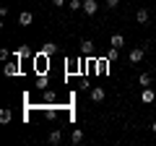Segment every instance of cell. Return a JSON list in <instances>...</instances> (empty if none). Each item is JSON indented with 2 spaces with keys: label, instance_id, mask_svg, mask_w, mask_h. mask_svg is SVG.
<instances>
[{
  "label": "cell",
  "instance_id": "obj_1",
  "mask_svg": "<svg viewBox=\"0 0 156 146\" xmlns=\"http://www.w3.org/2000/svg\"><path fill=\"white\" fill-rule=\"evenodd\" d=\"M47 52H39V55H34V71L37 73H47Z\"/></svg>",
  "mask_w": 156,
  "mask_h": 146
},
{
  "label": "cell",
  "instance_id": "obj_2",
  "mask_svg": "<svg viewBox=\"0 0 156 146\" xmlns=\"http://www.w3.org/2000/svg\"><path fill=\"white\" fill-rule=\"evenodd\" d=\"M154 99H156V91L151 89V86H143V89H140V102H143V104H151Z\"/></svg>",
  "mask_w": 156,
  "mask_h": 146
},
{
  "label": "cell",
  "instance_id": "obj_3",
  "mask_svg": "<svg viewBox=\"0 0 156 146\" xmlns=\"http://www.w3.org/2000/svg\"><path fill=\"white\" fill-rule=\"evenodd\" d=\"M81 11L86 13V16H94L96 11H99V0H83V8Z\"/></svg>",
  "mask_w": 156,
  "mask_h": 146
},
{
  "label": "cell",
  "instance_id": "obj_4",
  "mask_svg": "<svg viewBox=\"0 0 156 146\" xmlns=\"http://www.w3.org/2000/svg\"><path fill=\"white\" fill-rule=\"evenodd\" d=\"M3 73H5V76H18V73H21V68H18V57L13 63H8V65L3 68Z\"/></svg>",
  "mask_w": 156,
  "mask_h": 146
},
{
  "label": "cell",
  "instance_id": "obj_5",
  "mask_svg": "<svg viewBox=\"0 0 156 146\" xmlns=\"http://www.w3.org/2000/svg\"><path fill=\"white\" fill-rule=\"evenodd\" d=\"M146 57V47H135V50H130V63H140Z\"/></svg>",
  "mask_w": 156,
  "mask_h": 146
},
{
  "label": "cell",
  "instance_id": "obj_6",
  "mask_svg": "<svg viewBox=\"0 0 156 146\" xmlns=\"http://www.w3.org/2000/svg\"><path fill=\"white\" fill-rule=\"evenodd\" d=\"M104 89H101V86H94V89H91V99L94 102H104Z\"/></svg>",
  "mask_w": 156,
  "mask_h": 146
},
{
  "label": "cell",
  "instance_id": "obj_7",
  "mask_svg": "<svg viewBox=\"0 0 156 146\" xmlns=\"http://www.w3.org/2000/svg\"><path fill=\"white\" fill-rule=\"evenodd\" d=\"M81 52H83V55H94V42L83 39V42H81Z\"/></svg>",
  "mask_w": 156,
  "mask_h": 146
},
{
  "label": "cell",
  "instance_id": "obj_8",
  "mask_svg": "<svg viewBox=\"0 0 156 146\" xmlns=\"http://www.w3.org/2000/svg\"><path fill=\"white\" fill-rule=\"evenodd\" d=\"M109 45H112V47H120V50H122V45H125V37H122V34H112Z\"/></svg>",
  "mask_w": 156,
  "mask_h": 146
},
{
  "label": "cell",
  "instance_id": "obj_9",
  "mask_svg": "<svg viewBox=\"0 0 156 146\" xmlns=\"http://www.w3.org/2000/svg\"><path fill=\"white\" fill-rule=\"evenodd\" d=\"M135 21H138V24H148V11H146V8H138V13H135Z\"/></svg>",
  "mask_w": 156,
  "mask_h": 146
},
{
  "label": "cell",
  "instance_id": "obj_10",
  "mask_svg": "<svg viewBox=\"0 0 156 146\" xmlns=\"http://www.w3.org/2000/svg\"><path fill=\"white\" fill-rule=\"evenodd\" d=\"M42 91H44V94H42V99H44L47 104H52V102L57 99V94H55V91H52V89H42Z\"/></svg>",
  "mask_w": 156,
  "mask_h": 146
},
{
  "label": "cell",
  "instance_id": "obj_11",
  "mask_svg": "<svg viewBox=\"0 0 156 146\" xmlns=\"http://www.w3.org/2000/svg\"><path fill=\"white\" fill-rule=\"evenodd\" d=\"M31 18H34L31 13H29V11H23L21 16H18V24H21V26H29V24H31Z\"/></svg>",
  "mask_w": 156,
  "mask_h": 146
},
{
  "label": "cell",
  "instance_id": "obj_12",
  "mask_svg": "<svg viewBox=\"0 0 156 146\" xmlns=\"http://www.w3.org/2000/svg\"><path fill=\"white\" fill-rule=\"evenodd\" d=\"M109 63H112L109 57H101V60L96 63V71H99V73H107V65H109Z\"/></svg>",
  "mask_w": 156,
  "mask_h": 146
},
{
  "label": "cell",
  "instance_id": "obj_13",
  "mask_svg": "<svg viewBox=\"0 0 156 146\" xmlns=\"http://www.w3.org/2000/svg\"><path fill=\"white\" fill-rule=\"evenodd\" d=\"M11 110H8V107H3V110H0V123H11Z\"/></svg>",
  "mask_w": 156,
  "mask_h": 146
},
{
  "label": "cell",
  "instance_id": "obj_14",
  "mask_svg": "<svg viewBox=\"0 0 156 146\" xmlns=\"http://www.w3.org/2000/svg\"><path fill=\"white\" fill-rule=\"evenodd\" d=\"M107 57H109V60H117V57H120V47H112V45H109V50H107Z\"/></svg>",
  "mask_w": 156,
  "mask_h": 146
},
{
  "label": "cell",
  "instance_id": "obj_15",
  "mask_svg": "<svg viewBox=\"0 0 156 146\" xmlns=\"http://www.w3.org/2000/svg\"><path fill=\"white\" fill-rule=\"evenodd\" d=\"M138 84L140 86H151V73H140V76H138Z\"/></svg>",
  "mask_w": 156,
  "mask_h": 146
},
{
  "label": "cell",
  "instance_id": "obj_16",
  "mask_svg": "<svg viewBox=\"0 0 156 146\" xmlns=\"http://www.w3.org/2000/svg\"><path fill=\"white\" fill-rule=\"evenodd\" d=\"M81 141H83V130L76 128V130H73V144H81Z\"/></svg>",
  "mask_w": 156,
  "mask_h": 146
},
{
  "label": "cell",
  "instance_id": "obj_17",
  "mask_svg": "<svg viewBox=\"0 0 156 146\" xmlns=\"http://www.w3.org/2000/svg\"><path fill=\"white\" fill-rule=\"evenodd\" d=\"M37 89H47V76H44V73H39V78H37Z\"/></svg>",
  "mask_w": 156,
  "mask_h": 146
},
{
  "label": "cell",
  "instance_id": "obj_18",
  "mask_svg": "<svg viewBox=\"0 0 156 146\" xmlns=\"http://www.w3.org/2000/svg\"><path fill=\"white\" fill-rule=\"evenodd\" d=\"M42 52H47V55H55V45H52V42H44V47H42Z\"/></svg>",
  "mask_w": 156,
  "mask_h": 146
},
{
  "label": "cell",
  "instance_id": "obj_19",
  "mask_svg": "<svg viewBox=\"0 0 156 146\" xmlns=\"http://www.w3.org/2000/svg\"><path fill=\"white\" fill-rule=\"evenodd\" d=\"M60 138H62L60 130H52V133H50V144H60Z\"/></svg>",
  "mask_w": 156,
  "mask_h": 146
},
{
  "label": "cell",
  "instance_id": "obj_20",
  "mask_svg": "<svg viewBox=\"0 0 156 146\" xmlns=\"http://www.w3.org/2000/svg\"><path fill=\"white\" fill-rule=\"evenodd\" d=\"M68 8H70V11H78V8H83V0H81V3H78V0H70Z\"/></svg>",
  "mask_w": 156,
  "mask_h": 146
},
{
  "label": "cell",
  "instance_id": "obj_21",
  "mask_svg": "<svg viewBox=\"0 0 156 146\" xmlns=\"http://www.w3.org/2000/svg\"><path fill=\"white\" fill-rule=\"evenodd\" d=\"M16 57H18V60H21V57H29V50H26V47H18V50H16Z\"/></svg>",
  "mask_w": 156,
  "mask_h": 146
},
{
  "label": "cell",
  "instance_id": "obj_22",
  "mask_svg": "<svg viewBox=\"0 0 156 146\" xmlns=\"http://www.w3.org/2000/svg\"><path fill=\"white\" fill-rule=\"evenodd\" d=\"M104 5L107 8H117V5H120V0H104Z\"/></svg>",
  "mask_w": 156,
  "mask_h": 146
},
{
  "label": "cell",
  "instance_id": "obj_23",
  "mask_svg": "<svg viewBox=\"0 0 156 146\" xmlns=\"http://www.w3.org/2000/svg\"><path fill=\"white\" fill-rule=\"evenodd\" d=\"M52 5H55V8H62V5H65V0H52Z\"/></svg>",
  "mask_w": 156,
  "mask_h": 146
},
{
  "label": "cell",
  "instance_id": "obj_24",
  "mask_svg": "<svg viewBox=\"0 0 156 146\" xmlns=\"http://www.w3.org/2000/svg\"><path fill=\"white\" fill-rule=\"evenodd\" d=\"M151 130H154V136H156V123H154V125H151Z\"/></svg>",
  "mask_w": 156,
  "mask_h": 146
}]
</instances>
